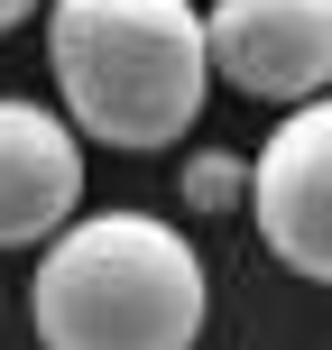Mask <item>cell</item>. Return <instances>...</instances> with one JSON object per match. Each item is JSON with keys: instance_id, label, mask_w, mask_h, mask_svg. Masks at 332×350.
Wrapping results in <instances>:
<instances>
[{"instance_id": "cell-7", "label": "cell", "mask_w": 332, "mask_h": 350, "mask_svg": "<svg viewBox=\"0 0 332 350\" xmlns=\"http://www.w3.org/2000/svg\"><path fill=\"white\" fill-rule=\"evenodd\" d=\"M28 10H37V0H0V37H10V28H18Z\"/></svg>"}, {"instance_id": "cell-1", "label": "cell", "mask_w": 332, "mask_h": 350, "mask_svg": "<svg viewBox=\"0 0 332 350\" xmlns=\"http://www.w3.org/2000/svg\"><path fill=\"white\" fill-rule=\"evenodd\" d=\"M203 314H212L203 258L157 212L65 221L28 277L37 350H194Z\"/></svg>"}, {"instance_id": "cell-4", "label": "cell", "mask_w": 332, "mask_h": 350, "mask_svg": "<svg viewBox=\"0 0 332 350\" xmlns=\"http://www.w3.org/2000/svg\"><path fill=\"white\" fill-rule=\"evenodd\" d=\"M212 74L249 102L332 92V0H212Z\"/></svg>"}, {"instance_id": "cell-6", "label": "cell", "mask_w": 332, "mask_h": 350, "mask_svg": "<svg viewBox=\"0 0 332 350\" xmlns=\"http://www.w3.org/2000/svg\"><path fill=\"white\" fill-rule=\"evenodd\" d=\"M185 203L194 212H240L249 203V157H231V148H203V157H185Z\"/></svg>"}, {"instance_id": "cell-3", "label": "cell", "mask_w": 332, "mask_h": 350, "mask_svg": "<svg viewBox=\"0 0 332 350\" xmlns=\"http://www.w3.org/2000/svg\"><path fill=\"white\" fill-rule=\"evenodd\" d=\"M249 221L277 267H296L305 286H332V92L286 102V120L249 157Z\"/></svg>"}, {"instance_id": "cell-2", "label": "cell", "mask_w": 332, "mask_h": 350, "mask_svg": "<svg viewBox=\"0 0 332 350\" xmlns=\"http://www.w3.org/2000/svg\"><path fill=\"white\" fill-rule=\"evenodd\" d=\"M47 65L74 129L120 157L175 148L212 92V28L194 0H55Z\"/></svg>"}, {"instance_id": "cell-5", "label": "cell", "mask_w": 332, "mask_h": 350, "mask_svg": "<svg viewBox=\"0 0 332 350\" xmlns=\"http://www.w3.org/2000/svg\"><path fill=\"white\" fill-rule=\"evenodd\" d=\"M84 203V129L0 92V249H47Z\"/></svg>"}]
</instances>
